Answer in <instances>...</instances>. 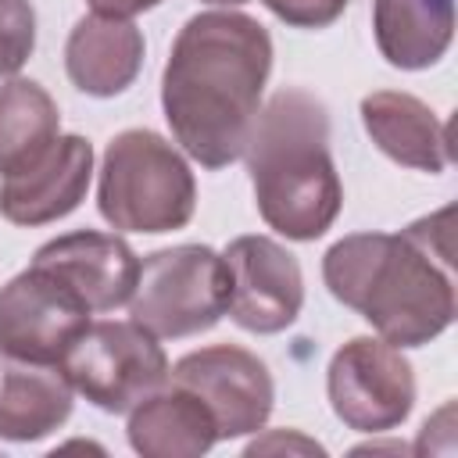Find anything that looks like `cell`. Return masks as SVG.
Here are the masks:
<instances>
[{"mask_svg": "<svg viewBox=\"0 0 458 458\" xmlns=\"http://www.w3.org/2000/svg\"><path fill=\"white\" fill-rule=\"evenodd\" d=\"M272 72L265 25L240 11L193 14L168 54L161 107L182 154L204 168L243 157Z\"/></svg>", "mask_w": 458, "mask_h": 458, "instance_id": "obj_1", "label": "cell"}, {"mask_svg": "<svg viewBox=\"0 0 458 458\" xmlns=\"http://www.w3.org/2000/svg\"><path fill=\"white\" fill-rule=\"evenodd\" d=\"M454 208L401 233H354L322 258L329 293L394 347H422L454 322Z\"/></svg>", "mask_w": 458, "mask_h": 458, "instance_id": "obj_2", "label": "cell"}, {"mask_svg": "<svg viewBox=\"0 0 458 458\" xmlns=\"http://www.w3.org/2000/svg\"><path fill=\"white\" fill-rule=\"evenodd\" d=\"M247 172L258 211L286 240H318L344 208V186L329 154V111L301 89H279L247 140Z\"/></svg>", "mask_w": 458, "mask_h": 458, "instance_id": "obj_3", "label": "cell"}, {"mask_svg": "<svg viewBox=\"0 0 458 458\" xmlns=\"http://www.w3.org/2000/svg\"><path fill=\"white\" fill-rule=\"evenodd\" d=\"M97 208L118 233H172L197 211V179L165 136L125 129L104 150Z\"/></svg>", "mask_w": 458, "mask_h": 458, "instance_id": "obj_4", "label": "cell"}, {"mask_svg": "<svg viewBox=\"0 0 458 458\" xmlns=\"http://www.w3.org/2000/svg\"><path fill=\"white\" fill-rule=\"evenodd\" d=\"M229 308V265L204 243H179L140 261L129 315L157 340L208 333Z\"/></svg>", "mask_w": 458, "mask_h": 458, "instance_id": "obj_5", "label": "cell"}, {"mask_svg": "<svg viewBox=\"0 0 458 458\" xmlns=\"http://www.w3.org/2000/svg\"><path fill=\"white\" fill-rule=\"evenodd\" d=\"M61 365L75 394L111 415H125L143 397L161 390L172 369L157 336L136 318L89 322Z\"/></svg>", "mask_w": 458, "mask_h": 458, "instance_id": "obj_6", "label": "cell"}, {"mask_svg": "<svg viewBox=\"0 0 458 458\" xmlns=\"http://www.w3.org/2000/svg\"><path fill=\"white\" fill-rule=\"evenodd\" d=\"M326 394L347 429L386 433L415 408V372L383 336H354L329 358Z\"/></svg>", "mask_w": 458, "mask_h": 458, "instance_id": "obj_7", "label": "cell"}, {"mask_svg": "<svg viewBox=\"0 0 458 458\" xmlns=\"http://www.w3.org/2000/svg\"><path fill=\"white\" fill-rule=\"evenodd\" d=\"M93 322V308L50 268L29 265L0 286V351L29 361H64Z\"/></svg>", "mask_w": 458, "mask_h": 458, "instance_id": "obj_8", "label": "cell"}, {"mask_svg": "<svg viewBox=\"0 0 458 458\" xmlns=\"http://www.w3.org/2000/svg\"><path fill=\"white\" fill-rule=\"evenodd\" d=\"M168 383L186 386L208 404L218 422V440L265 429L276 401L268 365L236 344H211L182 354L168 369Z\"/></svg>", "mask_w": 458, "mask_h": 458, "instance_id": "obj_9", "label": "cell"}, {"mask_svg": "<svg viewBox=\"0 0 458 458\" xmlns=\"http://www.w3.org/2000/svg\"><path fill=\"white\" fill-rule=\"evenodd\" d=\"M229 308L225 315L247 333H283L304 304V276L297 258L272 236H236L225 247Z\"/></svg>", "mask_w": 458, "mask_h": 458, "instance_id": "obj_10", "label": "cell"}, {"mask_svg": "<svg viewBox=\"0 0 458 458\" xmlns=\"http://www.w3.org/2000/svg\"><path fill=\"white\" fill-rule=\"evenodd\" d=\"M89 175H93L89 140L75 132L57 136L36 161L0 179V215L14 225L57 222L86 200Z\"/></svg>", "mask_w": 458, "mask_h": 458, "instance_id": "obj_11", "label": "cell"}, {"mask_svg": "<svg viewBox=\"0 0 458 458\" xmlns=\"http://www.w3.org/2000/svg\"><path fill=\"white\" fill-rule=\"evenodd\" d=\"M32 265L61 276L93 311H114L129 304L140 279V258L132 254V247L122 236L97 229L64 233L43 243L32 254Z\"/></svg>", "mask_w": 458, "mask_h": 458, "instance_id": "obj_12", "label": "cell"}, {"mask_svg": "<svg viewBox=\"0 0 458 458\" xmlns=\"http://www.w3.org/2000/svg\"><path fill=\"white\" fill-rule=\"evenodd\" d=\"M75 386L57 361H29L0 351V440L32 444L72 415Z\"/></svg>", "mask_w": 458, "mask_h": 458, "instance_id": "obj_13", "label": "cell"}, {"mask_svg": "<svg viewBox=\"0 0 458 458\" xmlns=\"http://www.w3.org/2000/svg\"><path fill=\"white\" fill-rule=\"evenodd\" d=\"M143 68V32L132 18L86 14L75 21L64 43V72L86 97L125 93Z\"/></svg>", "mask_w": 458, "mask_h": 458, "instance_id": "obj_14", "label": "cell"}, {"mask_svg": "<svg viewBox=\"0 0 458 458\" xmlns=\"http://www.w3.org/2000/svg\"><path fill=\"white\" fill-rule=\"evenodd\" d=\"M361 125L372 143L397 165L415 172H444L451 165V140L447 125L411 93L401 89H376L361 97Z\"/></svg>", "mask_w": 458, "mask_h": 458, "instance_id": "obj_15", "label": "cell"}, {"mask_svg": "<svg viewBox=\"0 0 458 458\" xmlns=\"http://www.w3.org/2000/svg\"><path fill=\"white\" fill-rule=\"evenodd\" d=\"M218 440L208 404L186 386L165 383L129 411V444L143 458H197Z\"/></svg>", "mask_w": 458, "mask_h": 458, "instance_id": "obj_16", "label": "cell"}, {"mask_svg": "<svg viewBox=\"0 0 458 458\" xmlns=\"http://www.w3.org/2000/svg\"><path fill=\"white\" fill-rule=\"evenodd\" d=\"M372 32L386 64L419 72L437 64L454 36V0H376Z\"/></svg>", "mask_w": 458, "mask_h": 458, "instance_id": "obj_17", "label": "cell"}, {"mask_svg": "<svg viewBox=\"0 0 458 458\" xmlns=\"http://www.w3.org/2000/svg\"><path fill=\"white\" fill-rule=\"evenodd\" d=\"M61 136V111L54 97L32 79H7L0 86V179L21 172Z\"/></svg>", "mask_w": 458, "mask_h": 458, "instance_id": "obj_18", "label": "cell"}, {"mask_svg": "<svg viewBox=\"0 0 458 458\" xmlns=\"http://www.w3.org/2000/svg\"><path fill=\"white\" fill-rule=\"evenodd\" d=\"M36 50L32 0H0V79H11Z\"/></svg>", "mask_w": 458, "mask_h": 458, "instance_id": "obj_19", "label": "cell"}, {"mask_svg": "<svg viewBox=\"0 0 458 458\" xmlns=\"http://www.w3.org/2000/svg\"><path fill=\"white\" fill-rule=\"evenodd\" d=\"M347 4L351 0H265V7L293 29H326L347 11Z\"/></svg>", "mask_w": 458, "mask_h": 458, "instance_id": "obj_20", "label": "cell"}, {"mask_svg": "<svg viewBox=\"0 0 458 458\" xmlns=\"http://www.w3.org/2000/svg\"><path fill=\"white\" fill-rule=\"evenodd\" d=\"M97 14H111V18H132V14H143L150 7H157L161 0H86Z\"/></svg>", "mask_w": 458, "mask_h": 458, "instance_id": "obj_21", "label": "cell"}, {"mask_svg": "<svg viewBox=\"0 0 458 458\" xmlns=\"http://www.w3.org/2000/svg\"><path fill=\"white\" fill-rule=\"evenodd\" d=\"M276 447H297V451H308V454H322V447L315 444V440H304V437H283V433H276V437H268V440H254L250 447H247V454H258V451H276Z\"/></svg>", "mask_w": 458, "mask_h": 458, "instance_id": "obj_22", "label": "cell"}, {"mask_svg": "<svg viewBox=\"0 0 458 458\" xmlns=\"http://www.w3.org/2000/svg\"><path fill=\"white\" fill-rule=\"evenodd\" d=\"M204 4H215V7H236V4H247V0H204Z\"/></svg>", "mask_w": 458, "mask_h": 458, "instance_id": "obj_23", "label": "cell"}]
</instances>
